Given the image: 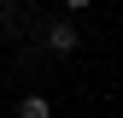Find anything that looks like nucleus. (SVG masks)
I'll return each mask as SVG.
<instances>
[{"instance_id": "f03ea898", "label": "nucleus", "mask_w": 123, "mask_h": 118, "mask_svg": "<svg viewBox=\"0 0 123 118\" xmlns=\"http://www.w3.org/2000/svg\"><path fill=\"white\" fill-rule=\"evenodd\" d=\"M18 118H53V106L41 95H24V106H18Z\"/></svg>"}, {"instance_id": "7ed1b4c3", "label": "nucleus", "mask_w": 123, "mask_h": 118, "mask_svg": "<svg viewBox=\"0 0 123 118\" xmlns=\"http://www.w3.org/2000/svg\"><path fill=\"white\" fill-rule=\"evenodd\" d=\"M65 6H70V12H88V6H94V0H65Z\"/></svg>"}, {"instance_id": "f257e3e1", "label": "nucleus", "mask_w": 123, "mask_h": 118, "mask_svg": "<svg viewBox=\"0 0 123 118\" xmlns=\"http://www.w3.org/2000/svg\"><path fill=\"white\" fill-rule=\"evenodd\" d=\"M76 41H82V36H76V24H65V18H59V24H47V53H59V59H65V53H76Z\"/></svg>"}]
</instances>
